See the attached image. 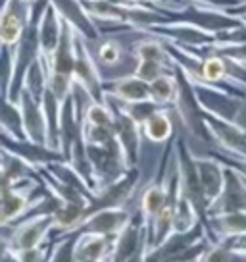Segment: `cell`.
Returning <instances> with one entry per match:
<instances>
[{
    "label": "cell",
    "instance_id": "obj_6",
    "mask_svg": "<svg viewBox=\"0 0 246 262\" xmlns=\"http://www.w3.org/2000/svg\"><path fill=\"white\" fill-rule=\"evenodd\" d=\"M129 220H131V212L125 206H106V208H96L85 214V218L75 231L115 237Z\"/></svg>",
    "mask_w": 246,
    "mask_h": 262
},
{
    "label": "cell",
    "instance_id": "obj_10",
    "mask_svg": "<svg viewBox=\"0 0 246 262\" xmlns=\"http://www.w3.org/2000/svg\"><path fill=\"white\" fill-rule=\"evenodd\" d=\"M56 6L58 14L77 35H81L85 41H99L100 33L94 25V19L87 14L81 0H50Z\"/></svg>",
    "mask_w": 246,
    "mask_h": 262
},
{
    "label": "cell",
    "instance_id": "obj_8",
    "mask_svg": "<svg viewBox=\"0 0 246 262\" xmlns=\"http://www.w3.org/2000/svg\"><path fill=\"white\" fill-rule=\"evenodd\" d=\"M16 100H17V106H19V112H21L25 139L33 141L37 145H46V147H50L48 123H46V118H44V110H42L41 100L33 98L25 89L19 91Z\"/></svg>",
    "mask_w": 246,
    "mask_h": 262
},
{
    "label": "cell",
    "instance_id": "obj_22",
    "mask_svg": "<svg viewBox=\"0 0 246 262\" xmlns=\"http://www.w3.org/2000/svg\"><path fill=\"white\" fill-rule=\"evenodd\" d=\"M133 56L137 60H154V62H162V64L167 62V52H164L162 45L152 39L137 42L133 49Z\"/></svg>",
    "mask_w": 246,
    "mask_h": 262
},
{
    "label": "cell",
    "instance_id": "obj_23",
    "mask_svg": "<svg viewBox=\"0 0 246 262\" xmlns=\"http://www.w3.org/2000/svg\"><path fill=\"white\" fill-rule=\"evenodd\" d=\"M96 58L102 66H117L123 58V47L115 39H106L100 42Z\"/></svg>",
    "mask_w": 246,
    "mask_h": 262
},
{
    "label": "cell",
    "instance_id": "obj_13",
    "mask_svg": "<svg viewBox=\"0 0 246 262\" xmlns=\"http://www.w3.org/2000/svg\"><path fill=\"white\" fill-rule=\"evenodd\" d=\"M114 237L99 233H79L75 243L73 262H102L110 260Z\"/></svg>",
    "mask_w": 246,
    "mask_h": 262
},
{
    "label": "cell",
    "instance_id": "obj_15",
    "mask_svg": "<svg viewBox=\"0 0 246 262\" xmlns=\"http://www.w3.org/2000/svg\"><path fill=\"white\" fill-rule=\"evenodd\" d=\"M87 214V205L81 203H62L52 210V235H64L79 228Z\"/></svg>",
    "mask_w": 246,
    "mask_h": 262
},
{
    "label": "cell",
    "instance_id": "obj_7",
    "mask_svg": "<svg viewBox=\"0 0 246 262\" xmlns=\"http://www.w3.org/2000/svg\"><path fill=\"white\" fill-rule=\"evenodd\" d=\"M139 180H140L139 168L131 166L119 180L112 181L110 185L102 187L100 191H96L92 195L89 206H87V212L96 210V208H106V206H125L127 201L131 199V195L135 193L137 185H139Z\"/></svg>",
    "mask_w": 246,
    "mask_h": 262
},
{
    "label": "cell",
    "instance_id": "obj_14",
    "mask_svg": "<svg viewBox=\"0 0 246 262\" xmlns=\"http://www.w3.org/2000/svg\"><path fill=\"white\" fill-rule=\"evenodd\" d=\"M104 98H112L117 102H135V100L150 98L148 81L137 77L135 74L117 77L108 85L104 83Z\"/></svg>",
    "mask_w": 246,
    "mask_h": 262
},
{
    "label": "cell",
    "instance_id": "obj_20",
    "mask_svg": "<svg viewBox=\"0 0 246 262\" xmlns=\"http://www.w3.org/2000/svg\"><path fill=\"white\" fill-rule=\"evenodd\" d=\"M75 243H77V231H69V233L60 235L54 243H50L48 260H52V262H60V260L73 262Z\"/></svg>",
    "mask_w": 246,
    "mask_h": 262
},
{
    "label": "cell",
    "instance_id": "obj_26",
    "mask_svg": "<svg viewBox=\"0 0 246 262\" xmlns=\"http://www.w3.org/2000/svg\"><path fill=\"white\" fill-rule=\"evenodd\" d=\"M23 4H35V2H39V0H21Z\"/></svg>",
    "mask_w": 246,
    "mask_h": 262
},
{
    "label": "cell",
    "instance_id": "obj_12",
    "mask_svg": "<svg viewBox=\"0 0 246 262\" xmlns=\"http://www.w3.org/2000/svg\"><path fill=\"white\" fill-rule=\"evenodd\" d=\"M62 31H64V19L58 14L56 6L46 0L37 21V37H39V49L42 54L50 56L56 50L62 39Z\"/></svg>",
    "mask_w": 246,
    "mask_h": 262
},
{
    "label": "cell",
    "instance_id": "obj_2",
    "mask_svg": "<svg viewBox=\"0 0 246 262\" xmlns=\"http://www.w3.org/2000/svg\"><path fill=\"white\" fill-rule=\"evenodd\" d=\"M73 64H75V31L64 21L62 39L56 50L48 56V89L54 97L64 102L71 93L73 85Z\"/></svg>",
    "mask_w": 246,
    "mask_h": 262
},
{
    "label": "cell",
    "instance_id": "obj_3",
    "mask_svg": "<svg viewBox=\"0 0 246 262\" xmlns=\"http://www.w3.org/2000/svg\"><path fill=\"white\" fill-rule=\"evenodd\" d=\"M148 229L140 220H129L123 229L114 237V247L110 260L114 262H131V260H144L148 253Z\"/></svg>",
    "mask_w": 246,
    "mask_h": 262
},
{
    "label": "cell",
    "instance_id": "obj_21",
    "mask_svg": "<svg viewBox=\"0 0 246 262\" xmlns=\"http://www.w3.org/2000/svg\"><path fill=\"white\" fill-rule=\"evenodd\" d=\"M148 89H150V98L158 104L169 102L175 97V81L165 74H162L154 81L148 83Z\"/></svg>",
    "mask_w": 246,
    "mask_h": 262
},
{
    "label": "cell",
    "instance_id": "obj_11",
    "mask_svg": "<svg viewBox=\"0 0 246 262\" xmlns=\"http://www.w3.org/2000/svg\"><path fill=\"white\" fill-rule=\"evenodd\" d=\"M114 131L117 141H119V145L123 147V152L127 156L129 166H137L140 152V133H142L140 123H137L123 110L114 106Z\"/></svg>",
    "mask_w": 246,
    "mask_h": 262
},
{
    "label": "cell",
    "instance_id": "obj_9",
    "mask_svg": "<svg viewBox=\"0 0 246 262\" xmlns=\"http://www.w3.org/2000/svg\"><path fill=\"white\" fill-rule=\"evenodd\" d=\"M29 17H31V4H23L21 0H8L2 14L0 45L16 47L27 29Z\"/></svg>",
    "mask_w": 246,
    "mask_h": 262
},
{
    "label": "cell",
    "instance_id": "obj_17",
    "mask_svg": "<svg viewBox=\"0 0 246 262\" xmlns=\"http://www.w3.org/2000/svg\"><path fill=\"white\" fill-rule=\"evenodd\" d=\"M167 205V191L162 183H152L144 189L140 199V218L144 222L146 229H150L152 220L158 216V212ZM150 241V239H148Z\"/></svg>",
    "mask_w": 246,
    "mask_h": 262
},
{
    "label": "cell",
    "instance_id": "obj_19",
    "mask_svg": "<svg viewBox=\"0 0 246 262\" xmlns=\"http://www.w3.org/2000/svg\"><path fill=\"white\" fill-rule=\"evenodd\" d=\"M112 104L117 106L119 110H123L125 114L133 118L140 125H142V122L146 120L148 116L154 114L158 110V102H154L152 98H142V100H135V102H117V100H112Z\"/></svg>",
    "mask_w": 246,
    "mask_h": 262
},
{
    "label": "cell",
    "instance_id": "obj_5",
    "mask_svg": "<svg viewBox=\"0 0 246 262\" xmlns=\"http://www.w3.org/2000/svg\"><path fill=\"white\" fill-rule=\"evenodd\" d=\"M73 81L79 83L83 89L89 93V97L92 100H104V79L100 75L96 60L90 54L87 41L77 33H75Z\"/></svg>",
    "mask_w": 246,
    "mask_h": 262
},
{
    "label": "cell",
    "instance_id": "obj_1",
    "mask_svg": "<svg viewBox=\"0 0 246 262\" xmlns=\"http://www.w3.org/2000/svg\"><path fill=\"white\" fill-rule=\"evenodd\" d=\"M85 150H87L92 176H94V185H96L94 193L110 185L112 181L119 180L123 173L131 168L115 135L100 145H85Z\"/></svg>",
    "mask_w": 246,
    "mask_h": 262
},
{
    "label": "cell",
    "instance_id": "obj_4",
    "mask_svg": "<svg viewBox=\"0 0 246 262\" xmlns=\"http://www.w3.org/2000/svg\"><path fill=\"white\" fill-rule=\"evenodd\" d=\"M50 233H52V212H46V210L31 214L21 222H16L12 226V233L8 239L10 254L46 243Z\"/></svg>",
    "mask_w": 246,
    "mask_h": 262
},
{
    "label": "cell",
    "instance_id": "obj_24",
    "mask_svg": "<svg viewBox=\"0 0 246 262\" xmlns=\"http://www.w3.org/2000/svg\"><path fill=\"white\" fill-rule=\"evenodd\" d=\"M164 68H165V64H162V62H154V60H137V66H135V72H133V74L150 83L164 74Z\"/></svg>",
    "mask_w": 246,
    "mask_h": 262
},
{
    "label": "cell",
    "instance_id": "obj_18",
    "mask_svg": "<svg viewBox=\"0 0 246 262\" xmlns=\"http://www.w3.org/2000/svg\"><path fill=\"white\" fill-rule=\"evenodd\" d=\"M140 127H142V133L146 135V139L152 143H164L171 135V122L164 110H156L154 114H150Z\"/></svg>",
    "mask_w": 246,
    "mask_h": 262
},
{
    "label": "cell",
    "instance_id": "obj_25",
    "mask_svg": "<svg viewBox=\"0 0 246 262\" xmlns=\"http://www.w3.org/2000/svg\"><path fill=\"white\" fill-rule=\"evenodd\" d=\"M48 254H50V243H42L39 247H31V249H23V251L12 253V260L41 262V260H48Z\"/></svg>",
    "mask_w": 246,
    "mask_h": 262
},
{
    "label": "cell",
    "instance_id": "obj_16",
    "mask_svg": "<svg viewBox=\"0 0 246 262\" xmlns=\"http://www.w3.org/2000/svg\"><path fill=\"white\" fill-rule=\"evenodd\" d=\"M0 131L8 133L17 139H25L21 112L17 106V100L6 97V93L0 91Z\"/></svg>",
    "mask_w": 246,
    "mask_h": 262
}]
</instances>
